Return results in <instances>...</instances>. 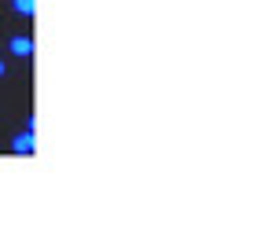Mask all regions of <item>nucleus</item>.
Masks as SVG:
<instances>
[{
    "label": "nucleus",
    "mask_w": 254,
    "mask_h": 228,
    "mask_svg": "<svg viewBox=\"0 0 254 228\" xmlns=\"http://www.w3.org/2000/svg\"><path fill=\"white\" fill-rule=\"evenodd\" d=\"M0 77H4V59H0Z\"/></svg>",
    "instance_id": "4"
},
{
    "label": "nucleus",
    "mask_w": 254,
    "mask_h": 228,
    "mask_svg": "<svg viewBox=\"0 0 254 228\" xmlns=\"http://www.w3.org/2000/svg\"><path fill=\"white\" fill-rule=\"evenodd\" d=\"M11 151L15 155H30L33 151V129H26V133H19V136L11 140Z\"/></svg>",
    "instance_id": "1"
},
{
    "label": "nucleus",
    "mask_w": 254,
    "mask_h": 228,
    "mask_svg": "<svg viewBox=\"0 0 254 228\" xmlns=\"http://www.w3.org/2000/svg\"><path fill=\"white\" fill-rule=\"evenodd\" d=\"M11 52H15L19 59H26V56L33 52V41H30V37H11Z\"/></svg>",
    "instance_id": "2"
},
{
    "label": "nucleus",
    "mask_w": 254,
    "mask_h": 228,
    "mask_svg": "<svg viewBox=\"0 0 254 228\" xmlns=\"http://www.w3.org/2000/svg\"><path fill=\"white\" fill-rule=\"evenodd\" d=\"M11 7L19 15H33V0H11Z\"/></svg>",
    "instance_id": "3"
}]
</instances>
